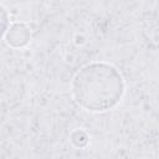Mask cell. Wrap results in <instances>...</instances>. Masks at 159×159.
I'll return each instance as SVG.
<instances>
[{"label":"cell","instance_id":"1","mask_svg":"<svg viewBox=\"0 0 159 159\" xmlns=\"http://www.w3.org/2000/svg\"><path fill=\"white\" fill-rule=\"evenodd\" d=\"M75 102L92 113L113 109L122 101L125 82L119 70L108 62H91L81 67L72 78Z\"/></svg>","mask_w":159,"mask_h":159},{"label":"cell","instance_id":"2","mask_svg":"<svg viewBox=\"0 0 159 159\" xmlns=\"http://www.w3.org/2000/svg\"><path fill=\"white\" fill-rule=\"evenodd\" d=\"M6 43L10 47L14 48H21L25 47L31 39V31L29 26L24 22H14L9 26L5 36H4Z\"/></svg>","mask_w":159,"mask_h":159},{"label":"cell","instance_id":"3","mask_svg":"<svg viewBox=\"0 0 159 159\" xmlns=\"http://www.w3.org/2000/svg\"><path fill=\"white\" fill-rule=\"evenodd\" d=\"M0 16H1V36L4 37L10 24H9V15H7V11L6 9L4 7V5L0 4Z\"/></svg>","mask_w":159,"mask_h":159}]
</instances>
